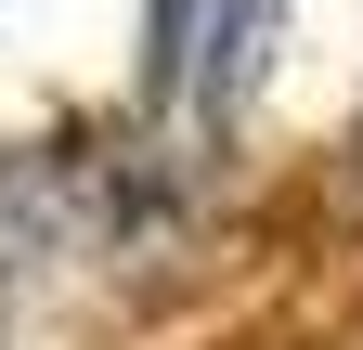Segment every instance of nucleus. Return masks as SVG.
<instances>
[{
	"label": "nucleus",
	"instance_id": "1",
	"mask_svg": "<svg viewBox=\"0 0 363 350\" xmlns=\"http://www.w3.org/2000/svg\"><path fill=\"white\" fill-rule=\"evenodd\" d=\"M259 13H272V0H143V52H156L143 91H156V130H169V143H208V130H220Z\"/></svg>",
	"mask_w": 363,
	"mask_h": 350
},
{
	"label": "nucleus",
	"instance_id": "2",
	"mask_svg": "<svg viewBox=\"0 0 363 350\" xmlns=\"http://www.w3.org/2000/svg\"><path fill=\"white\" fill-rule=\"evenodd\" d=\"M78 221H91L78 169H52V156H0V312H13V298L78 247Z\"/></svg>",
	"mask_w": 363,
	"mask_h": 350
}]
</instances>
